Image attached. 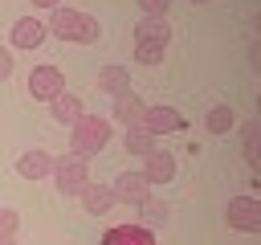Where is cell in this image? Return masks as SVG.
Here are the masks:
<instances>
[{
	"label": "cell",
	"instance_id": "obj_12",
	"mask_svg": "<svg viewBox=\"0 0 261 245\" xmlns=\"http://www.w3.org/2000/svg\"><path fill=\"white\" fill-rule=\"evenodd\" d=\"M135 41L167 45V41H171V24H167V16H139V20H135Z\"/></svg>",
	"mask_w": 261,
	"mask_h": 245
},
{
	"label": "cell",
	"instance_id": "obj_17",
	"mask_svg": "<svg viewBox=\"0 0 261 245\" xmlns=\"http://www.w3.org/2000/svg\"><path fill=\"white\" fill-rule=\"evenodd\" d=\"M204 127H208V135H228V131L237 127V110H232L228 102H216V106L204 114Z\"/></svg>",
	"mask_w": 261,
	"mask_h": 245
},
{
	"label": "cell",
	"instance_id": "obj_18",
	"mask_svg": "<svg viewBox=\"0 0 261 245\" xmlns=\"http://www.w3.org/2000/svg\"><path fill=\"white\" fill-rule=\"evenodd\" d=\"M135 208H139V220H135V225H143V229H151V233L167 225V204H163V200L147 196V200H143V204H135Z\"/></svg>",
	"mask_w": 261,
	"mask_h": 245
},
{
	"label": "cell",
	"instance_id": "obj_2",
	"mask_svg": "<svg viewBox=\"0 0 261 245\" xmlns=\"http://www.w3.org/2000/svg\"><path fill=\"white\" fill-rule=\"evenodd\" d=\"M110 139H114V122H110L106 114H82V118L69 127V147H73V155H82V159H90V155H98L102 147H110Z\"/></svg>",
	"mask_w": 261,
	"mask_h": 245
},
{
	"label": "cell",
	"instance_id": "obj_4",
	"mask_svg": "<svg viewBox=\"0 0 261 245\" xmlns=\"http://www.w3.org/2000/svg\"><path fill=\"white\" fill-rule=\"evenodd\" d=\"M224 220L237 233H261V200L257 196H228Z\"/></svg>",
	"mask_w": 261,
	"mask_h": 245
},
{
	"label": "cell",
	"instance_id": "obj_19",
	"mask_svg": "<svg viewBox=\"0 0 261 245\" xmlns=\"http://www.w3.org/2000/svg\"><path fill=\"white\" fill-rule=\"evenodd\" d=\"M122 147H126L130 155H147V151L155 147V135H151L143 122H135V127H126V131H122Z\"/></svg>",
	"mask_w": 261,
	"mask_h": 245
},
{
	"label": "cell",
	"instance_id": "obj_26",
	"mask_svg": "<svg viewBox=\"0 0 261 245\" xmlns=\"http://www.w3.org/2000/svg\"><path fill=\"white\" fill-rule=\"evenodd\" d=\"M0 245H16V237H12V241H0Z\"/></svg>",
	"mask_w": 261,
	"mask_h": 245
},
{
	"label": "cell",
	"instance_id": "obj_23",
	"mask_svg": "<svg viewBox=\"0 0 261 245\" xmlns=\"http://www.w3.org/2000/svg\"><path fill=\"white\" fill-rule=\"evenodd\" d=\"M167 8H171V0H139L143 16H167Z\"/></svg>",
	"mask_w": 261,
	"mask_h": 245
},
{
	"label": "cell",
	"instance_id": "obj_15",
	"mask_svg": "<svg viewBox=\"0 0 261 245\" xmlns=\"http://www.w3.org/2000/svg\"><path fill=\"white\" fill-rule=\"evenodd\" d=\"M143 110H147V102H143L135 90H126V94L114 98V110H110V114H114L122 127H135V122H143Z\"/></svg>",
	"mask_w": 261,
	"mask_h": 245
},
{
	"label": "cell",
	"instance_id": "obj_8",
	"mask_svg": "<svg viewBox=\"0 0 261 245\" xmlns=\"http://www.w3.org/2000/svg\"><path fill=\"white\" fill-rule=\"evenodd\" d=\"M110 192H114V200H122V204H143V200L151 196V184H147L143 172H122V176H114Z\"/></svg>",
	"mask_w": 261,
	"mask_h": 245
},
{
	"label": "cell",
	"instance_id": "obj_21",
	"mask_svg": "<svg viewBox=\"0 0 261 245\" xmlns=\"http://www.w3.org/2000/svg\"><path fill=\"white\" fill-rule=\"evenodd\" d=\"M20 229V212L16 208H0V241H12Z\"/></svg>",
	"mask_w": 261,
	"mask_h": 245
},
{
	"label": "cell",
	"instance_id": "obj_10",
	"mask_svg": "<svg viewBox=\"0 0 261 245\" xmlns=\"http://www.w3.org/2000/svg\"><path fill=\"white\" fill-rule=\"evenodd\" d=\"M16 176H20V180H49V176H53V155L41 151V147L16 155Z\"/></svg>",
	"mask_w": 261,
	"mask_h": 245
},
{
	"label": "cell",
	"instance_id": "obj_25",
	"mask_svg": "<svg viewBox=\"0 0 261 245\" xmlns=\"http://www.w3.org/2000/svg\"><path fill=\"white\" fill-rule=\"evenodd\" d=\"M29 4H33V8H57L61 0H29Z\"/></svg>",
	"mask_w": 261,
	"mask_h": 245
},
{
	"label": "cell",
	"instance_id": "obj_3",
	"mask_svg": "<svg viewBox=\"0 0 261 245\" xmlns=\"http://www.w3.org/2000/svg\"><path fill=\"white\" fill-rule=\"evenodd\" d=\"M53 184H57L61 196H77L90 184V163L82 155H73V151L61 155V159H53Z\"/></svg>",
	"mask_w": 261,
	"mask_h": 245
},
{
	"label": "cell",
	"instance_id": "obj_22",
	"mask_svg": "<svg viewBox=\"0 0 261 245\" xmlns=\"http://www.w3.org/2000/svg\"><path fill=\"white\" fill-rule=\"evenodd\" d=\"M241 139H245V163L253 167V163H257V131H253V122L241 131Z\"/></svg>",
	"mask_w": 261,
	"mask_h": 245
},
{
	"label": "cell",
	"instance_id": "obj_7",
	"mask_svg": "<svg viewBox=\"0 0 261 245\" xmlns=\"http://www.w3.org/2000/svg\"><path fill=\"white\" fill-rule=\"evenodd\" d=\"M143 127H147V131L159 139V135L184 131V127H188V118H184L175 106H163V102H159V106H147V110H143Z\"/></svg>",
	"mask_w": 261,
	"mask_h": 245
},
{
	"label": "cell",
	"instance_id": "obj_27",
	"mask_svg": "<svg viewBox=\"0 0 261 245\" xmlns=\"http://www.w3.org/2000/svg\"><path fill=\"white\" fill-rule=\"evenodd\" d=\"M192 4H208V0H192Z\"/></svg>",
	"mask_w": 261,
	"mask_h": 245
},
{
	"label": "cell",
	"instance_id": "obj_13",
	"mask_svg": "<svg viewBox=\"0 0 261 245\" xmlns=\"http://www.w3.org/2000/svg\"><path fill=\"white\" fill-rule=\"evenodd\" d=\"M102 245H155V233L143 225H114V229H106Z\"/></svg>",
	"mask_w": 261,
	"mask_h": 245
},
{
	"label": "cell",
	"instance_id": "obj_9",
	"mask_svg": "<svg viewBox=\"0 0 261 245\" xmlns=\"http://www.w3.org/2000/svg\"><path fill=\"white\" fill-rule=\"evenodd\" d=\"M45 20L41 16H20L12 24V49H41L45 45Z\"/></svg>",
	"mask_w": 261,
	"mask_h": 245
},
{
	"label": "cell",
	"instance_id": "obj_5",
	"mask_svg": "<svg viewBox=\"0 0 261 245\" xmlns=\"http://www.w3.org/2000/svg\"><path fill=\"white\" fill-rule=\"evenodd\" d=\"M61 90H65V74H61L57 65L45 61V65H33V69H29V94H33L37 102H53Z\"/></svg>",
	"mask_w": 261,
	"mask_h": 245
},
{
	"label": "cell",
	"instance_id": "obj_20",
	"mask_svg": "<svg viewBox=\"0 0 261 245\" xmlns=\"http://www.w3.org/2000/svg\"><path fill=\"white\" fill-rule=\"evenodd\" d=\"M163 57H167V45H147V41H135V61H139V65L155 69V65H163Z\"/></svg>",
	"mask_w": 261,
	"mask_h": 245
},
{
	"label": "cell",
	"instance_id": "obj_24",
	"mask_svg": "<svg viewBox=\"0 0 261 245\" xmlns=\"http://www.w3.org/2000/svg\"><path fill=\"white\" fill-rule=\"evenodd\" d=\"M12 74V49H0V82Z\"/></svg>",
	"mask_w": 261,
	"mask_h": 245
},
{
	"label": "cell",
	"instance_id": "obj_16",
	"mask_svg": "<svg viewBox=\"0 0 261 245\" xmlns=\"http://www.w3.org/2000/svg\"><path fill=\"white\" fill-rule=\"evenodd\" d=\"M98 90L110 94V98H118V94L130 90V74H126L122 65H102V69H98Z\"/></svg>",
	"mask_w": 261,
	"mask_h": 245
},
{
	"label": "cell",
	"instance_id": "obj_6",
	"mask_svg": "<svg viewBox=\"0 0 261 245\" xmlns=\"http://www.w3.org/2000/svg\"><path fill=\"white\" fill-rule=\"evenodd\" d=\"M175 155L167 151V147H151L147 155H143V176H147V184L155 188V184H171L175 180Z\"/></svg>",
	"mask_w": 261,
	"mask_h": 245
},
{
	"label": "cell",
	"instance_id": "obj_1",
	"mask_svg": "<svg viewBox=\"0 0 261 245\" xmlns=\"http://www.w3.org/2000/svg\"><path fill=\"white\" fill-rule=\"evenodd\" d=\"M45 33H53V37H61V41H73V45H94V41L102 37V24H98V16H90V12H82V8L57 4L53 16H49V24H45Z\"/></svg>",
	"mask_w": 261,
	"mask_h": 245
},
{
	"label": "cell",
	"instance_id": "obj_14",
	"mask_svg": "<svg viewBox=\"0 0 261 245\" xmlns=\"http://www.w3.org/2000/svg\"><path fill=\"white\" fill-rule=\"evenodd\" d=\"M49 114H53V122H61V127H73L86 110H82V98L77 94H69V90H61L53 102H49Z\"/></svg>",
	"mask_w": 261,
	"mask_h": 245
},
{
	"label": "cell",
	"instance_id": "obj_11",
	"mask_svg": "<svg viewBox=\"0 0 261 245\" xmlns=\"http://www.w3.org/2000/svg\"><path fill=\"white\" fill-rule=\"evenodd\" d=\"M77 200H82V208L94 212V216H102V212H110V208L118 204L114 192H110V184H98V180H90V184L77 192Z\"/></svg>",
	"mask_w": 261,
	"mask_h": 245
}]
</instances>
